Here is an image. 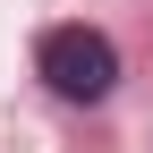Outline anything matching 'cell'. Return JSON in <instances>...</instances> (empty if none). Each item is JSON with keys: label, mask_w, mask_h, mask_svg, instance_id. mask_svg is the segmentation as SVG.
<instances>
[{"label": "cell", "mask_w": 153, "mask_h": 153, "mask_svg": "<svg viewBox=\"0 0 153 153\" xmlns=\"http://www.w3.org/2000/svg\"><path fill=\"white\" fill-rule=\"evenodd\" d=\"M34 68H43V85L60 94V102H102V94L119 85V51L94 26H51L43 43H34Z\"/></svg>", "instance_id": "obj_1"}]
</instances>
